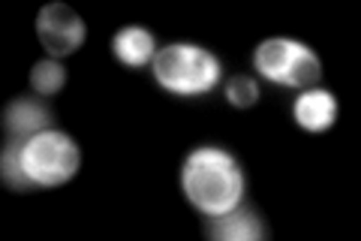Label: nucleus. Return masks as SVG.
Masks as SVG:
<instances>
[{
  "label": "nucleus",
  "instance_id": "nucleus-7",
  "mask_svg": "<svg viewBox=\"0 0 361 241\" xmlns=\"http://www.w3.org/2000/svg\"><path fill=\"white\" fill-rule=\"evenodd\" d=\"M205 233L214 241H262L265 238V226L256 217V211L241 208L238 205V208H232L226 214L208 217Z\"/></svg>",
  "mask_w": 361,
  "mask_h": 241
},
{
  "label": "nucleus",
  "instance_id": "nucleus-9",
  "mask_svg": "<svg viewBox=\"0 0 361 241\" xmlns=\"http://www.w3.org/2000/svg\"><path fill=\"white\" fill-rule=\"evenodd\" d=\"M111 49H115L118 61L127 64V66H145V64H154L157 57V40L148 28L142 25H127L115 33V40H111Z\"/></svg>",
  "mask_w": 361,
  "mask_h": 241
},
{
  "label": "nucleus",
  "instance_id": "nucleus-2",
  "mask_svg": "<svg viewBox=\"0 0 361 241\" xmlns=\"http://www.w3.org/2000/svg\"><path fill=\"white\" fill-rule=\"evenodd\" d=\"M21 163L37 187H61L75 178L82 151L73 142V136L51 127L21 142Z\"/></svg>",
  "mask_w": 361,
  "mask_h": 241
},
{
  "label": "nucleus",
  "instance_id": "nucleus-4",
  "mask_svg": "<svg viewBox=\"0 0 361 241\" xmlns=\"http://www.w3.org/2000/svg\"><path fill=\"white\" fill-rule=\"evenodd\" d=\"M193 57H196V45H190V42H175V45L160 49L154 57L157 85L166 88L169 94H178V97H196Z\"/></svg>",
  "mask_w": 361,
  "mask_h": 241
},
{
  "label": "nucleus",
  "instance_id": "nucleus-11",
  "mask_svg": "<svg viewBox=\"0 0 361 241\" xmlns=\"http://www.w3.org/2000/svg\"><path fill=\"white\" fill-rule=\"evenodd\" d=\"M319 76H322V64H319V57H316L307 45H301V49L295 52V57H292V64H289V70H286V78H283V85L289 88H310L319 82Z\"/></svg>",
  "mask_w": 361,
  "mask_h": 241
},
{
  "label": "nucleus",
  "instance_id": "nucleus-12",
  "mask_svg": "<svg viewBox=\"0 0 361 241\" xmlns=\"http://www.w3.org/2000/svg\"><path fill=\"white\" fill-rule=\"evenodd\" d=\"M63 85H66L63 64H58L54 57H45V61L33 64V70H30V88L37 90L39 97H54L58 90H63Z\"/></svg>",
  "mask_w": 361,
  "mask_h": 241
},
{
  "label": "nucleus",
  "instance_id": "nucleus-1",
  "mask_svg": "<svg viewBox=\"0 0 361 241\" xmlns=\"http://www.w3.org/2000/svg\"><path fill=\"white\" fill-rule=\"evenodd\" d=\"M180 190L193 208L205 217H217L244 202V172L229 151L202 145L190 151L180 166Z\"/></svg>",
  "mask_w": 361,
  "mask_h": 241
},
{
  "label": "nucleus",
  "instance_id": "nucleus-3",
  "mask_svg": "<svg viewBox=\"0 0 361 241\" xmlns=\"http://www.w3.org/2000/svg\"><path fill=\"white\" fill-rule=\"evenodd\" d=\"M87 28L82 16L70 9L66 4H45L37 16V40L51 57L73 54L85 42Z\"/></svg>",
  "mask_w": 361,
  "mask_h": 241
},
{
  "label": "nucleus",
  "instance_id": "nucleus-10",
  "mask_svg": "<svg viewBox=\"0 0 361 241\" xmlns=\"http://www.w3.org/2000/svg\"><path fill=\"white\" fill-rule=\"evenodd\" d=\"M0 178H4V184L13 190V193L39 190V187L30 181L27 172H25V163H21V142H13V139L6 142L4 154H0Z\"/></svg>",
  "mask_w": 361,
  "mask_h": 241
},
{
  "label": "nucleus",
  "instance_id": "nucleus-13",
  "mask_svg": "<svg viewBox=\"0 0 361 241\" xmlns=\"http://www.w3.org/2000/svg\"><path fill=\"white\" fill-rule=\"evenodd\" d=\"M226 100H229L235 109H250L259 100V85L250 76H232L229 85H226Z\"/></svg>",
  "mask_w": 361,
  "mask_h": 241
},
{
  "label": "nucleus",
  "instance_id": "nucleus-8",
  "mask_svg": "<svg viewBox=\"0 0 361 241\" xmlns=\"http://www.w3.org/2000/svg\"><path fill=\"white\" fill-rule=\"evenodd\" d=\"M301 49V42L286 40V37H271L265 42H259V49L253 52V66L259 76H265L268 82H280L283 85L286 70L292 64V57Z\"/></svg>",
  "mask_w": 361,
  "mask_h": 241
},
{
  "label": "nucleus",
  "instance_id": "nucleus-6",
  "mask_svg": "<svg viewBox=\"0 0 361 241\" xmlns=\"http://www.w3.org/2000/svg\"><path fill=\"white\" fill-rule=\"evenodd\" d=\"M292 114H295V124L301 130L322 133L337 121V100L331 90H325V88L301 90V97L295 100V106H292Z\"/></svg>",
  "mask_w": 361,
  "mask_h": 241
},
{
  "label": "nucleus",
  "instance_id": "nucleus-5",
  "mask_svg": "<svg viewBox=\"0 0 361 241\" xmlns=\"http://www.w3.org/2000/svg\"><path fill=\"white\" fill-rule=\"evenodd\" d=\"M51 130V112L33 97H13L4 106V133L13 142H27L30 136Z\"/></svg>",
  "mask_w": 361,
  "mask_h": 241
}]
</instances>
